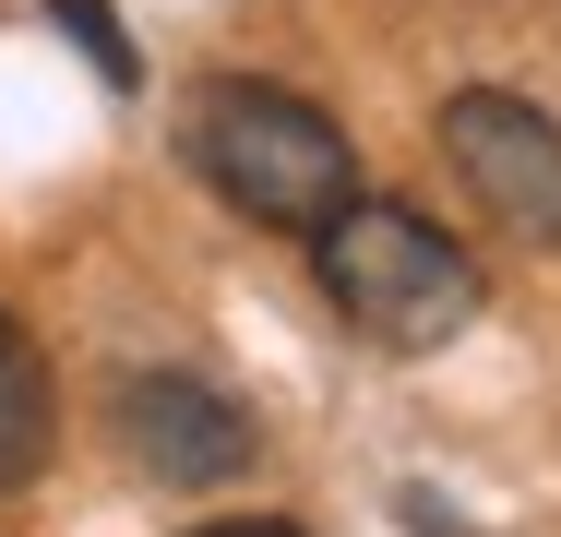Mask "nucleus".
<instances>
[{
    "label": "nucleus",
    "mask_w": 561,
    "mask_h": 537,
    "mask_svg": "<svg viewBox=\"0 0 561 537\" xmlns=\"http://www.w3.org/2000/svg\"><path fill=\"white\" fill-rule=\"evenodd\" d=\"M48 12H60V24H72V36H84V48H96V72H108V84H144V60H131V48H119V24H108V0H48Z\"/></svg>",
    "instance_id": "obj_6"
},
{
    "label": "nucleus",
    "mask_w": 561,
    "mask_h": 537,
    "mask_svg": "<svg viewBox=\"0 0 561 537\" xmlns=\"http://www.w3.org/2000/svg\"><path fill=\"white\" fill-rule=\"evenodd\" d=\"M180 156L204 168V192H216L227 215L287 227V239H311L335 204H358V156H346V132L311 96L263 84V72H216V84H192V96H180Z\"/></svg>",
    "instance_id": "obj_1"
},
{
    "label": "nucleus",
    "mask_w": 561,
    "mask_h": 537,
    "mask_svg": "<svg viewBox=\"0 0 561 537\" xmlns=\"http://www.w3.org/2000/svg\"><path fill=\"white\" fill-rule=\"evenodd\" d=\"M192 537H299V526H275V514H227V526H192Z\"/></svg>",
    "instance_id": "obj_7"
},
{
    "label": "nucleus",
    "mask_w": 561,
    "mask_h": 537,
    "mask_svg": "<svg viewBox=\"0 0 561 537\" xmlns=\"http://www.w3.org/2000/svg\"><path fill=\"white\" fill-rule=\"evenodd\" d=\"M443 168L466 180V204L502 215L526 251H561V119L502 84L443 96Z\"/></svg>",
    "instance_id": "obj_3"
},
{
    "label": "nucleus",
    "mask_w": 561,
    "mask_h": 537,
    "mask_svg": "<svg viewBox=\"0 0 561 537\" xmlns=\"http://www.w3.org/2000/svg\"><path fill=\"white\" fill-rule=\"evenodd\" d=\"M311 275L346 311V334L382 346V358H431L478 322V263L419 204H382V192H358V204H335L311 227Z\"/></svg>",
    "instance_id": "obj_2"
},
{
    "label": "nucleus",
    "mask_w": 561,
    "mask_h": 537,
    "mask_svg": "<svg viewBox=\"0 0 561 537\" xmlns=\"http://www.w3.org/2000/svg\"><path fill=\"white\" fill-rule=\"evenodd\" d=\"M108 430L156 490H227V478H251V419L227 407L216 382H192V370H131Z\"/></svg>",
    "instance_id": "obj_4"
},
{
    "label": "nucleus",
    "mask_w": 561,
    "mask_h": 537,
    "mask_svg": "<svg viewBox=\"0 0 561 537\" xmlns=\"http://www.w3.org/2000/svg\"><path fill=\"white\" fill-rule=\"evenodd\" d=\"M48 430H60V407H48V370H36V346H24V322L0 311V502L48 466Z\"/></svg>",
    "instance_id": "obj_5"
}]
</instances>
